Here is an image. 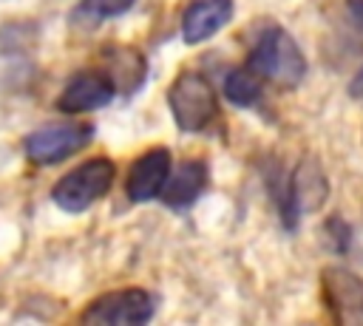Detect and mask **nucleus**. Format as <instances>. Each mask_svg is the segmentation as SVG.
<instances>
[{
  "label": "nucleus",
  "mask_w": 363,
  "mask_h": 326,
  "mask_svg": "<svg viewBox=\"0 0 363 326\" xmlns=\"http://www.w3.org/2000/svg\"><path fill=\"white\" fill-rule=\"evenodd\" d=\"M224 94L233 105L238 108H252L261 102V79L250 71V68H233L227 77H224Z\"/></svg>",
  "instance_id": "obj_13"
},
{
  "label": "nucleus",
  "mask_w": 363,
  "mask_h": 326,
  "mask_svg": "<svg viewBox=\"0 0 363 326\" xmlns=\"http://www.w3.org/2000/svg\"><path fill=\"white\" fill-rule=\"evenodd\" d=\"M113 176H116L113 162L105 156H96V159L82 162L71 173H65L54 184L51 196H54L57 207H62L65 213H82L111 190Z\"/></svg>",
  "instance_id": "obj_2"
},
{
  "label": "nucleus",
  "mask_w": 363,
  "mask_h": 326,
  "mask_svg": "<svg viewBox=\"0 0 363 326\" xmlns=\"http://www.w3.org/2000/svg\"><path fill=\"white\" fill-rule=\"evenodd\" d=\"M320 292L329 312L340 323L363 320V281L354 272L343 266H326L320 275Z\"/></svg>",
  "instance_id": "obj_6"
},
{
  "label": "nucleus",
  "mask_w": 363,
  "mask_h": 326,
  "mask_svg": "<svg viewBox=\"0 0 363 326\" xmlns=\"http://www.w3.org/2000/svg\"><path fill=\"white\" fill-rule=\"evenodd\" d=\"M233 17V0H193L182 20V34L187 43H204L221 31Z\"/></svg>",
  "instance_id": "obj_9"
},
{
  "label": "nucleus",
  "mask_w": 363,
  "mask_h": 326,
  "mask_svg": "<svg viewBox=\"0 0 363 326\" xmlns=\"http://www.w3.org/2000/svg\"><path fill=\"white\" fill-rule=\"evenodd\" d=\"M133 6V0H85L82 9L94 17H116L122 11H128Z\"/></svg>",
  "instance_id": "obj_14"
},
{
  "label": "nucleus",
  "mask_w": 363,
  "mask_h": 326,
  "mask_svg": "<svg viewBox=\"0 0 363 326\" xmlns=\"http://www.w3.org/2000/svg\"><path fill=\"white\" fill-rule=\"evenodd\" d=\"M94 136V128L88 122H62V125H45L40 130H34L26 139V156L45 167V164H57L68 156H74L77 150H82Z\"/></svg>",
  "instance_id": "obj_5"
},
{
  "label": "nucleus",
  "mask_w": 363,
  "mask_h": 326,
  "mask_svg": "<svg viewBox=\"0 0 363 326\" xmlns=\"http://www.w3.org/2000/svg\"><path fill=\"white\" fill-rule=\"evenodd\" d=\"M170 173V153L164 147H153L147 153H142L128 173V198L130 201H150L162 193L164 181Z\"/></svg>",
  "instance_id": "obj_8"
},
{
  "label": "nucleus",
  "mask_w": 363,
  "mask_h": 326,
  "mask_svg": "<svg viewBox=\"0 0 363 326\" xmlns=\"http://www.w3.org/2000/svg\"><path fill=\"white\" fill-rule=\"evenodd\" d=\"M247 68L261 82H269L275 88H295L306 74V60L298 43L281 26H269L255 40Z\"/></svg>",
  "instance_id": "obj_1"
},
{
  "label": "nucleus",
  "mask_w": 363,
  "mask_h": 326,
  "mask_svg": "<svg viewBox=\"0 0 363 326\" xmlns=\"http://www.w3.org/2000/svg\"><path fill=\"white\" fill-rule=\"evenodd\" d=\"M113 94H116V88L105 71H82L62 88L57 105L65 113H85V111L105 108L113 99Z\"/></svg>",
  "instance_id": "obj_7"
},
{
  "label": "nucleus",
  "mask_w": 363,
  "mask_h": 326,
  "mask_svg": "<svg viewBox=\"0 0 363 326\" xmlns=\"http://www.w3.org/2000/svg\"><path fill=\"white\" fill-rule=\"evenodd\" d=\"M207 184V164L204 162H196V159H187L176 167V173H167V181L162 187V201L167 207H187L199 198V193L204 190Z\"/></svg>",
  "instance_id": "obj_10"
},
{
  "label": "nucleus",
  "mask_w": 363,
  "mask_h": 326,
  "mask_svg": "<svg viewBox=\"0 0 363 326\" xmlns=\"http://www.w3.org/2000/svg\"><path fill=\"white\" fill-rule=\"evenodd\" d=\"M326 196V184H323V176L318 170V164L312 162H303L295 176H292V184H289V201L284 204V215H295L301 210H312L323 201Z\"/></svg>",
  "instance_id": "obj_11"
},
{
  "label": "nucleus",
  "mask_w": 363,
  "mask_h": 326,
  "mask_svg": "<svg viewBox=\"0 0 363 326\" xmlns=\"http://www.w3.org/2000/svg\"><path fill=\"white\" fill-rule=\"evenodd\" d=\"M105 74H108V79L113 82L116 91L130 94L133 88L142 85V77H145V60H142V54L133 51V48L113 45V48L105 51Z\"/></svg>",
  "instance_id": "obj_12"
},
{
  "label": "nucleus",
  "mask_w": 363,
  "mask_h": 326,
  "mask_svg": "<svg viewBox=\"0 0 363 326\" xmlns=\"http://www.w3.org/2000/svg\"><path fill=\"white\" fill-rule=\"evenodd\" d=\"M153 295L139 289V286H128V289H113L99 295L96 300L88 303V309L82 312V323H94V326H139L147 323L153 317Z\"/></svg>",
  "instance_id": "obj_4"
},
{
  "label": "nucleus",
  "mask_w": 363,
  "mask_h": 326,
  "mask_svg": "<svg viewBox=\"0 0 363 326\" xmlns=\"http://www.w3.org/2000/svg\"><path fill=\"white\" fill-rule=\"evenodd\" d=\"M349 91H352V96H354V99H363V68L354 74V79H352Z\"/></svg>",
  "instance_id": "obj_15"
},
{
  "label": "nucleus",
  "mask_w": 363,
  "mask_h": 326,
  "mask_svg": "<svg viewBox=\"0 0 363 326\" xmlns=\"http://www.w3.org/2000/svg\"><path fill=\"white\" fill-rule=\"evenodd\" d=\"M167 105L182 130H204L218 113V102L210 82L196 71H184L173 79L167 91Z\"/></svg>",
  "instance_id": "obj_3"
}]
</instances>
